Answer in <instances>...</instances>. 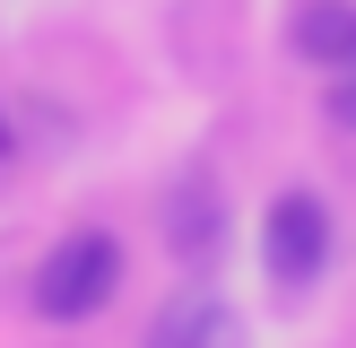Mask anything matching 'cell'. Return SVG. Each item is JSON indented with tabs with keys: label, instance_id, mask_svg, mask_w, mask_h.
<instances>
[{
	"label": "cell",
	"instance_id": "1",
	"mask_svg": "<svg viewBox=\"0 0 356 348\" xmlns=\"http://www.w3.org/2000/svg\"><path fill=\"white\" fill-rule=\"evenodd\" d=\"M330 261H339V218H330V200L313 183L270 191V209H261V270H270V287L305 296V287L330 278Z\"/></svg>",
	"mask_w": 356,
	"mask_h": 348
},
{
	"label": "cell",
	"instance_id": "2",
	"mask_svg": "<svg viewBox=\"0 0 356 348\" xmlns=\"http://www.w3.org/2000/svg\"><path fill=\"white\" fill-rule=\"evenodd\" d=\"M113 287H122V235H104V226H70V235L35 261L26 305L44 313V322H87V313L113 305Z\"/></svg>",
	"mask_w": 356,
	"mask_h": 348
},
{
	"label": "cell",
	"instance_id": "3",
	"mask_svg": "<svg viewBox=\"0 0 356 348\" xmlns=\"http://www.w3.org/2000/svg\"><path fill=\"white\" fill-rule=\"evenodd\" d=\"M139 348H243V313L226 305V296L191 287V296H174V305L148 322V340H139Z\"/></svg>",
	"mask_w": 356,
	"mask_h": 348
},
{
	"label": "cell",
	"instance_id": "4",
	"mask_svg": "<svg viewBox=\"0 0 356 348\" xmlns=\"http://www.w3.org/2000/svg\"><path fill=\"white\" fill-rule=\"evenodd\" d=\"M287 52L313 70L356 61V0H296L287 9Z\"/></svg>",
	"mask_w": 356,
	"mask_h": 348
},
{
	"label": "cell",
	"instance_id": "5",
	"mask_svg": "<svg viewBox=\"0 0 356 348\" xmlns=\"http://www.w3.org/2000/svg\"><path fill=\"white\" fill-rule=\"evenodd\" d=\"M218 235H226L218 183H209V174H183V183L165 191V244H174L183 261H209V253H218Z\"/></svg>",
	"mask_w": 356,
	"mask_h": 348
},
{
	"label": "cell",
	"instance_id": "6",
	"mask_svg": "<svg viewBox=\"0 0 356 348\" xmlns=\"http://www.w3.org/2000/svg\"><path fill=\"white\" fill-rule=\"evenodd\" d=\"M322 113L339 122V131L356 139V61H339V70H322Z\"/></svg>",
	"mask_w": 356,
	"mask_h": 348
}]
</instances>
